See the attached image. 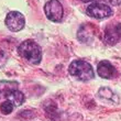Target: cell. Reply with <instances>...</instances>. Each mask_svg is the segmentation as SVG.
<instances>
[{"instance_id": "obj_5", "label": "cell", "mask_w": 121, "mask_h": 121, "mask_svg": "<svg viewBox=\"0 0 121 121\" xmlns=\"http://www.w3.org/2000/svg\"><path fill=\"white\" fill-rule=\"evenodd\" d=\"M26 20L22 13L18 11H11L6 17V26L12 32H19L24 28Z\"/></svg>"}, {"instance_id": "obj_2", "label": "cell", "mask_w": 121, "mask_h": 121, "mask_svg": "<svg viewBox=\"0 0 121 121\" xmlns=\"http://www.w3.org/2000/svg\"><path fill=\"white\" fill-rule=\"evenodd\" d=\"M68 72H69L72 76H74L78 80H82V82L90 80L95 76L92 66L89 63H87V62L82 60H77L72 62L69 67H68Z\"/></svg>"}, {"instance_id": "obj_12", "label": "cell", "mask_w": 121, "mask_h": 121, "mask_svg": "<svg viewBox=\"0 0 121 121\" xmlns=\"http://www.w3.org/2000/svg\"><path fill=\"white\" fill-rule=\"evenodd\" d=\"M6 60H7V55L6 53L2 51V50H0V67H2L6 63Z\"/></svg>"}, {"instance_id": "obj_14", "label": "cell", "mask_w": 121, "mask_h": 121, "mask_svg": "<svg viewBox=\"0 0 121 121\" xmlns=\"http://www.w3.org/2000/svg\"><path fill=\"white\" fill-rule=\"evenodd\" d=\"M80 1H83V2H90V1H94V0H80Z\"/></svg>"}, {"instance_id": "obj_13", "label": "cell", "mask_w": 121, "mask_h": 121, "mask_svg": "<svg viewBox=\"0 0 121 121\" xmlns=\"http://www.w3.org/2000/svg\"><path fill=\"white\" fill-rule=\"evenodd\" d=\"M106 3H108L110 6H119L121 4V0H104Z\"/></svg>"}, {"instance_id": "obj_3", "label": "cell", "mask_w": 121, "mask_h": 121, "mask_svg": "<svg viewBox=\"0 0 121 121\" xmlns=\"http://www.w3.org/2000/svg\"><path fill=\"white\" fill-rule=\"evenodd\" d=\"M86 13L91 18H95V19H106V18H109V17L112 14V9L108 4H105V3H100V2H95L91 3L86 10Z\"/></svg>"}, {"instance_id": "obj_6", "label": "cell", "mask_w": 121, "mask_h": 121, "mask_svg": "<svg viewBox=\"0 0 121 121\" xmlns=\"http://www.w3.org/2000/svg\"><path fill=\"white\" fill-rule=\"evenodd\" d=\"M121 40V24L108 26L105 30V42L108 45H115Z\"/></svg>"}, {"instance_id": "obj_9", "label": "cell", "mask_w": 121, "mask_h": 121, "mask_svg": "<svg viewBox=\"0 0 121 121\" xmlns=\"http://www.w3.org/2000/svg\"><path fill=\"white\" fill-rule=\"evenodd\" d=\"M18 87L17 82H9V80H0V92H7L11 91V90H16Z\"/></svg>"}, {"instance_id": "obj_4", "label": "cell", "mask_w": 121, "mask_h": 121, "mask_svg": "<svg viewBox=\"0 0 121 121\" xmlns=\"http://www.w3.org/2000/svg\"><path fill=\"white\" fill-rule=\"evenodd\" d=\"M45 14L53 22H60L63 17V7L58 0H50L44 6Z\"/></svg>"}, {"instance_id": "obj_11", "label": "cell", "mask_w": 121, "mask_h": 121, "mask_svg": "<svg viewBox=\"0 0 121 121\" xmlns=\"http://www.w3.org/2000/svg\"><path fill=\"white\" fill-rule=\"evenodd\" d=\"M0 110H1V112L4 113V115H9L13 110V104L10 102L9 100H7V101L2 102V104L0 105Z\"/></svg>"}, {"instance_id": "obj_1", "label": "cell", "mask_w": 121, "mask_h": 121, "mask_svg": "<svg viewBox=\"0 0 121 121\" xmlns=\"http://www.w3.org/2000/svg\"><path fill=\"white\" fill-rule=\"evenodd\" d=\"M19 55L29 63L39 64L42 60V51L40 45L32 40H26L22 42L18 48Z\"/></svg>"}, {"instance_id": "obj_7", "label": "cell", "mask_w": 121, "mask_h": 121, "mask_svg": "<svg viewBox=\"0 0 121 121\" xmlns=\"http://www.w3.org/2000/svg\"><path fill=\"white\" fill-rule=\"evenodd\" d=\"M97 73L101 78H106V79H110L113 78L117 74L115 66L110 64L108 60H101L100 63H98L97 66Z\"/></svg>"}, {"instance_id": "obj_8", "label": "cell", "mask_w": 121, "mask_h": 121, "mask_svg": "<svg viewBox=\"0 0 121 121\" xmlns=\"http://www.w3.org/2000/svg\"><path fill=\"white\" fill-rule=\"evenodd\" d=\"M7 100L12 102L13 106H21L24 102V95L19 90H11L6 94Z\"/></svg>"}, {"instance_id": "obj_10", "label": "cell", "mask_w": 121, "mask_h": 121, "mask_svg": "<svg viewBox=\"0 0 121 121\" xmlns=\"http://www.w3.org/2000/svg\"><path fill=\"white\" fill-rule=\"evenodd\" d=\"M98 96L102 99H107V100H111L115 97V94L111 91V90L107 88V87H104V88H100L98 91Z\"/></svg>"}]
</instances>
